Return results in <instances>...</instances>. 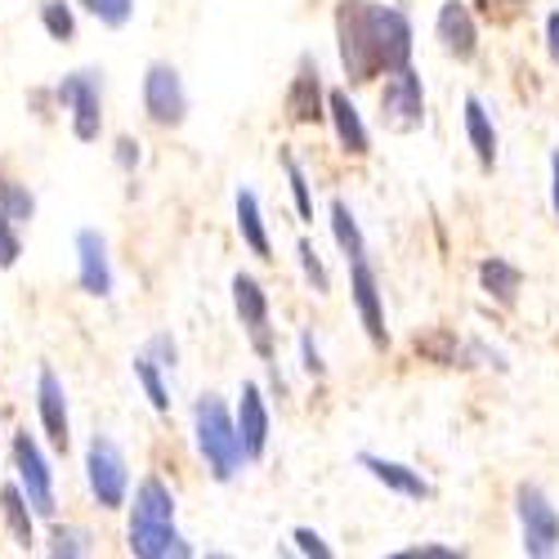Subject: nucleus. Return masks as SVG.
Listing matches in <instances>:
<instances>
[{
	"label": "nucleus",
	"instance_id": "obj_26",
	"mask_svg": "<svg viewBox=\"0 0 559 559\" xmlns=\"http://www.w3.org/2000/svg\"><path fill=\"white\" fill-rule=\"evenodd\" d=\"M283 166H287V183H292V198H296V215L300 219H313V189H309L300 162L296 157H283Z\"/></svg>",
	"mask_w": 559,
	"mask_h": 559
},
{
	"label": "nucleus",
	"instance_id": "obj_10",
	"mask_svg": "<svg viewBox=\"0 0 559 559\" xmlns=\"http://www.w3.org/2000/svg\"><path fill=\"white\" fill-rule=\"evenodd\" d=\"M435 36L443 45V55L456 63H471L479 55V27H475V14L465 10V0H443L435 19Z\"/></svg>",
	"mask_w": 559,
	"mask_h": 559
},
{
	"label": "nucleus",
	"instance_id": "obj_29",
	"mask_svg": "<svg viewBox=\"0 0 559 559\" xmlns=\"http://www.w3.org/2000/svg\"><path fill=\"white\" fill-rule=\"evenodd\" d=\"M296 255H300V269H305V277H309V283H313V292H318V296H328V287H332V277H328V269H322V260H318L313 242H300V247H296Z\"/></svg>",
	"mask_w": 559,
	"mask_h": 559
},
{
	"label": "nucleus",
	"instance_id": "obj_28",
	"mask_svg": "<svg viewBox=\"0 0 559 559\" xmlns=\"http://www.w3.org/2000/svg\"><path fill=\"white\" fill-rule=\"evenodd\" d=\"M85 10L108 27H126L130 14H134V0H85Z\"/></svg>",
	"mask_w": 559,
	"mask_h": 559
},
{
	"label": "nucleus",
	"instance_id": "obj_18",
	"mask_svg": "<svg viewBox=\"0 0 559 559\" xmlns=\"http://www.w3.org/2000/svg\"><path fill=\"white\" fill-rule=\"evenodd\" d=\"M130 550L144 559H166V555L189 559L193 555V546L179 537L175 524H130Z\"/></svg>",
	"mask_w": 559,
	"mask_h": 559
},
{
	"label": "nucleus",
	"instance_id": "obj_32",
	"mask_svg": "<svg viewBox=\"0 0 559 559\" xmlns=\"http://www.w3.org/2000/svg\"><path fill=\"white\" fill-rule=\"evenodd\" d=\"M292 537H296V550H300V555H313V559H332V546L322 542L313 528H296Z\"/></svg>",
	"mask_w": 559,
	"mask_h": 559
},
{
	"label": "nucleus",
	"instance_id": "obj_31",
	"mask_svg": "<svg viewBox=\"0 0 559 559\" xmlns=\"http://www.w3.org/2000/svg\"><path fill=\"white\" fill-rule=\"evenodd\" d=\"M19 260V233H14V219L0 211V269H10Z\"/></svg>",
	"mask_w": 559,
	"mask_h": 559
},
{
	"label": "nucleus",
	"instance_id": "obj_1",
	"mask_svg": "<svg viewBox=\"0 0 559 559\" xmlns=\"http://www.w3.org/2000/svg\"><path fill=\"white\" fill-rule=\"evenodd\" d=\"M336 40H341L345 76L354 85L412 63L407 14L394 5H377V0H341L336 5Z\"/></svg>",
	"mask_w": 559,
	"mask_h": 559
},
{
	"label": "nucleus",
	"instance_id": "obj_5",
	"mask_svg": "<svg viewBox=\"0 0 559 559\" xmlns=\"http://www.w3.org/2000/svg\"><path fill=\"white\" fill-rule=\"evenodd\" d=\"M85 475H90V492L99 497L104 510H117L126 501V488H130V471H126V456L112 439L95 435L90 439V452H85Z\"/></svg>",
	"mask_w": 559,
	"mask_h": 559
},
{
	"label": "nucleus",
	"instance_id": "obj_8",
	"mask_svg": "<svg viewBox=\"0 0 559 559\" xmlns=\"http://www.w3.org/2000/svg\"><path fill=\"white\" fill-rule=\"evenodd\" d=\"M144 108L157 126H179L189 112V95H183V81L170 63H153L144 76Z\"/></svg>",
	"mask_w": 559,
	"mask_h": 559
},
{
	"label": "nucleus",
	"instance_id": "obj_11",
	"mask_svg": "<svg viewBox=\"0 0 559 559\" xmlns=\"http://www.w3.org/2000/svg\"><path fill=\"white\" fill-rule=\"evenodd\" d=\"M233 309H238L242 328L251 332L255 349L269 358V354H273V345H269V296H264V287L255 283L251 273H238V277H233Z\"/></svg>",
	"mask_w": 559,
	"mask_h": 559
},
{
	"label": "nucleus",
	"instance_id": "obj_27",
	"mask_svg": "<svg viewBox=\"0 0 559 559\" xmlns=\"http://www.w3.org/2000/svg\"><path fill=\"white\" fill-rule=\"evenodd\" d=\"M40 23H45V32H50L55 40H72V32H76L72 10L63 5V0H45V5H40Z\"/></svg>",
	"mask_w": 559,
	"mask_h": 559
},
{
	"label": "nucleus",
	"instance_id": "obj_34",
	"mask_svg": "<svg viewBox=\"0 0 559 559\" xmlns=\"http://www.w3.org/2000/svg\"><path fill=\"white\" fill-rule=\"evenodd\" d=\"M461 550L456 546H412V550H403V559H456Z\"/></svg>",
	"mask_w": 559,
	"mask_h": 559
},
{
	"label": "nucleus",
	"instance_id": "obj_14",
	"mask_svg": "<svg viewBox=\"0 0 559 559\" xmlns=\"http://www.w3.org/2000/svg\"><path fill=\"white\" fill-rule=\"evenodd\" d=\"M76 264H81V287L90 296H108L112 292V264H108V242L95 228L76 233Z\"/></svg>",
	"mask_w": 559,
	"mask_h": 559
},
{
	"label": "nucleus",
	"instance_id": "obj_24",
	"mask_svg": "<svg viewBox=\"0 0 559 559\" xmlns=\"http://www.w3.org/2000/svg\"><path fill=\"white\" fill-rule=\"evenodd\" d=\"M0 510H5V520H10V528L19 537V546H32V515H27L23 488H5V492H0Z\"/></svg>",
	"mask_w": 559,
	"mask_h": 559
},
{
	"label": "nucleus",
	"instance_id": "obj_21",
	"mask_svg": "<svg viewBox=\"0 0 559 559\" xmlns=\"http://www.w3.org/2000/svg\"><path fill=\"white\" fill-rule=\"evenodd\" d=\"M130 524H175V497L162 479H144L134 492V520Z\"/></svg>",
	"mask_w": 559,
	"mask_h": 559
},
{
	"label": "nucleus",
	"instance_id": "obj_25",
	"mask_svg": "<svg viewBox=\"0 0 559 559\" xmlns=\"http://www.w3.org/2000/svg\"><path fill=\"white\" fill-rule=\"evenodd\" d=\"M134 377H139V385H144V394H148V403H153L157 412H170V394H166L162 371H157V362H153L148 354L134 358Z\"/></svg>",
	"mask_w": 559,
	"mask_h": 559
},
{
	"label": "nucleus",
	"instance_id": "obj_13",
	"mask_svg": "<svg viewBox=\"0 0 559 559\" xmlns=\"http://www.w3.org/2000/svg\"><path fill=\"white\" fill-rule=\"evenodd\" d=\"M358 465H362V471L377 479V484H385L390 492H399V497L426 501V497L435 492L430 479H426L421 471H412V465H403V461H390V456H377V452H358Z\"/></svg>",
	"mask_w": 559,
	"mask_h": 559
},
{
	"label": "nucleus",
	"instance_id": "obj_23",
	"mask_svg": "<svg viewBox=\"0 0 559 559\" xmlns=\"http://www.w3.org/2000/svg\"><path fill=\"white\" fill-rule=\"evenodd\" d=\"M332 238H336V247L345 251V260L367 255L362 228H358V219H354V211H349V202H345V198H336V202H332Z\"/></svg>",
	"mask_w": 559,
	"mask_h": 559
},
{
	"label": "nucleus",
	"instance_id": "obj_17",
	"mask_svg": "<svg viewBox=\"0 0 559 559\" xmlns=\"http://www.w3.org/2000/svg\"><path fill=\"white\" fill-rule=\"evenodd\" d=\"M36 407H40V426L45 435H50L55 448H68V394H63V381L55 377V371H40L36 381Z\"/></svg>",
	"mask_w": 559,
	"mask_h": 559
},
{
	"label": "nucleus",
	"instance_id": "obj_3",
	"mask_svg": "<svg viewBox=\"0 0 559 559\" xmlns=\"http://www.w3.org/2000/svg\"><path fill=\"white\" fill-rule=\"evenodd\" d=\"M515 520H520L524 555L550 559L559 550V510L546 497V488H537V484H520L515 488Z\"/></svg>",
	"mask_w": 559,
	"mask_h": 559
},
{
	"label": "nucleus",
	"instance_id": "obj_20",
	"mask_svg": "<svg viewBox=\"0 0 559 559\" xmlns=\"http://www.w3.org/2000/svg\"><path fill=\"white\" fill-rule=\"evenodd\" d=\"M479 287L497 300V305H515L520 300V287H524V273L510 264V260H501V255H488L484 264H479Z\"/></svg>",
	"mask_w": 559,
	"mask_h": 559
},
{
	"label": "nucleus",
	"instance_id": "obj_16",
	"mask_svg": "<svg viewBox=\"0 0 559 559\" xmlns=\"http://www.w3.org/2000/svg\"><path fill=\"white\" fill-rule=\"evenodd\" d=\"M287 112H292V121H300V126L328 117V95H322V81H318V63H313V59L300 63V72H296V81H292V90H287Z\"/></svg>",
	"mask_w": 559,
	"mask_h": 559
},
{
	"label": "nucleus",
	"instance_id": "obj_6",
	"mask_svg": "<svg viewBox=\"0 0 559 559\" xmlns=\"http://www.w3.org/2000/svg\"><path fill=\"white\" fill-rule=\"evenodd\" d=\"M349 292H354V309H358V322H362V332L367 341L385 349L390 345V328H385V300H381V283H377V273H371V264L358 255L349 260Z\"/></svg>",
	"mask_w": 559,
	"mask_h": 559
},
{
	"label": "nucleus",
	"instance_id": "obj_33",
	"mask_svg": "<svg viewBox=\"0 0 559 559\" xmlns=\"http://www.w3.org/2000/svg\"><path fill=\"white\" fill-rule=\"evenodd\" d=\"M300 358H305V371L309 377H322V354H318V341H313V332H300Z\"/></svg>",
	"mask_w": 559,
	"mask_h": 559
},
{
	"label": "nucleus",
	"instance_id": "obj_4",
	"mask_svg": "<svg viewBox=\"0 0 559 559\" xmlns=\"http://www.w3.org/2000/svg\"><path fill=\"white\" fill-rule=\"evenodd\" d=\"M381 121H385V130H394V134L421 130V121H426V85H421V76L412 72V63L399 68V72H385Z\"/></svg>",
	"mask_w": 559,
	"mask_h": 559
},
{
	"label": "nucleus",
	"instance_id": "obj_12",
	"mask_svg": "<svg viewBox=\"0 0 559 559\" xmlns=\"http://www.w3.org/2000/svg\"><path fill=\"white\" fill-rule=\"evenodd\" d=\"M233 430H238V443H242L247 461L264 456V448H269V403H264L255 381L242 385V403H238V421H233Z\"/></svg>",
	"mask_w": 559,
	"mask_h": 559
},
{
	"label": "nucleus",
	"instance_id": "obj_36",
	"mask_svg": "<svg viewBox=\"0 0 559 559\" xmlns=\"http://www.w3.org/2000/svg\"><path fill=\"white\" fill-rule=\"evenodd\" d=\"M550 211L559 219V148L550 153Z\"/></svg>",
	"mask_w": 559,
	"mask_h": 559
},
{
	"label": "nucleus",
	"instance_id": "obj_15",
	"mask_svg": "<svg viewBox=\"0 0 559 559\" xmlns=\"http://www.w3.org/2000/svg\"><path fill=\"white\" fill-rule=\"evenodd\" d=\"M328 121L336 126V139L349 157H367L371 153V134H367V121L358 112V104L345 95V90H332L328 95Z\"/></svg>",
	"mask_w": 559,
	"mask_h": 559
},
{
	"label": "nucleus",
	"instance_id": "obj_9",
	"mask_svg": "<svg viewBox=\"0 0 559 559\" xmlns=\"http://www.w3.org/2000/svg\"><path fill=\"white\" fill-rule=\"evenodd\" d=\"M59 99L72 108V134L76 139H99V126H104V112H99V76L95 72H72L63 85H59Z\"/></svg>",
	"mask_w": 559,
	"mask_h": 559
},
{
	"label": "nucleus",
	"instance_id": "obj_7",
	"mask_svg": "<svg viewBox=\"0 0 559 559\" xmlns=\"http://www.w3.org/2000/svg\"><path fill=\"white\" fill-rule=\"evenodd\" d=\"M14 465H19V484H23V497L36 515H55V479H50V465H45L36 439L19 435L14 439Z\"/></svg>",
	"mask_w": 559,
	"mask_h": 559
},
{
	"label": "nucleus",
	"instance_id": "obj_22",
	"mask_svg": "<svg viewBox=\"0 0 559 559\" xmlns=\"http://www.w3.org/2000/svg\"><path fill=\"white\" fill-rule=\"evenodd\" d=\"M238 233H242V242L251 247V255H260V260H273V247H269V233H264V215H260V198L251 193V189H242L238 193Z\"/></svg>",
	"mask_w": 559,
	"mask_h": 559
},
{
	"label": "nucleus",
	"instance_id": "obj_19",
	"mask_svg": "<svg viewBox=\"0 0 559 559\" xmlns=\"http://www.w3.org/2000/svg\"><path fill=\"white\" fill-rule=\"evenodd\" d=\"M465 139H471L479 166L492 170V162H497V126H492L488 108L479 104V95H465Z\"/></svg>",
	"mask_w": 559,
	"mask_h": 559
},
{
	"label": "nucleus",
	"instance_id": "obj_37",
	"mask_svg": "<svg viewBox=\"0 0 559 559\" xmlns=\"http://www.w3.org/2000/svg\"><path fill=\"white\" fill-rule=\"evenodd\" d=\"M139 162V144H130V139H121V166Z\"/></svg>",
	"mask_w": 559,
	"mask_h": 559
},
{
	"label": "nucleus",
	"instance_id": "obj_30",
	"mask_svg": "<svg viewBox=\"0 0 559 559\" xmlns=\"http://www.w3.org/2000/svg\"><path fill=\"white\" fill-rule=\"evenodd\" d=\"M0 211H5L10 219H27L32 215V198L23 189H14V183L0 179Z\"/></svg>",
	"mask_w": 559,
	"mask_h": 559
},
{
	"label": "nucleus",
	"instance_id": "obj_2",
	"mask_svg": "<svg viewBox=\"0 0 559 559\" xmlns=\"http://www.w3.org/2000/svg\"><path fill=\"white\" fill-rule=\"evenodd\" d=\"M193 435H198V452L206 461V471L228 484L233 475L242 471V443H238V430H233V416L228 407L215 399V394H202L198 407H193Z\"/></svg>",
	"mask_w": 559,
	"mask_h": 559
},
{
	"label": "nucleus",
	"instance_id": "obj_35",
	"mask_svg": "<svg viewBox=\"0 0 559 559\" xmlns=\"http://www.w3.org/2000/svg\"><path fill=\"white\" fill-rule=\"evenodd\" d=\"M546 50H550V59L559 63V10L546 14Z\"/></svg>",
	"mask_w": 559,
	"mask_h": 559
}]
</instances>
